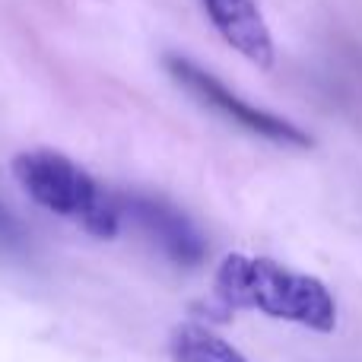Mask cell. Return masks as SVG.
Listing matches in <instances>:
<instances>
[{
	"label": "cell",
	"mask_w": 362,
	"mask_h": 362,
	"mask_svg": "<svg viewBox=\"0 0 362 362\" xmlns=\"http://www.w3.org/2000/svg\"><path fill=\"white\" fill-rule=\"evenodd\" d=\"M169 356L172 362H248V356L229 340L194 321H185L169 334Z\"/></svg>",
	"instance_id": "cell-6"
},
{
	"label": "cell",
	"mask_w": 362,
	"mask_h": 362,
	"mask_svg": "<svg viewBox=\"0 0 362 362\" xmlns=\"http://www.w3.org/2000/svg\"><path fill=\"white\" fill-rule=\"evenodd\" d=\"M25 245H29V235H25L23 223L0 204V251L19 255V251H25Z\"/></svg>",
	"instance_id": "cell-7"
},
{
	"label": "cell",
	"mask_w": 362,
	"mask_h": 362,
	"mask_svg": "<svg viewBox=\"0 0 362 362\" xmlns=\"http://www.w3.org/2000/svg\"><path fill=\"white\" fill-rule=\"evenodd\" d=\"M210 16L213 29L223 35L229 48H235L251 64L270 70L274 67V35H270L264 13L255 0H200Z\"/></svg>",
	"instance_id": "cell-5"
},
{
	"label": "cell",
	"mask_w": 362,
	"mask_h": 362,
	"mask_svg": "<svg viewBox=\"0 0 362 362\" xmlns=\"http://www.w3.org/2000/svg\"><path fill=\"white\" fill-rule=\"evenodd\" d=\"M121 200V219L131 216V223L178 267H197L206 255V242L200 229L169 204L165 197L153 194H124Z\"/></svg>",
	"instance_id": "cell-4"
},
{
	"label": "cell",
	"mask_w": 362,
	"mask_h": 362,
	"mask_svg": "<svg viewBox=\"0 0 362 362\" xmlns=\"http://www.w3.org/2000/svg\"><path fill=\"white\" fill-rule=\"evenodd\" d=\"M165 70H169V76L194 102H200L204 108L216 112L219 118H226L229 124L242 127V131L255 134V137H261V140H270V144H280V146H296V150L312 146V137H308L299 124H293V121L280 118V115H274V112L255 108L238 93H232L223 80H216L210 70L197 67V64L187 61V57L169 54L165 57Z\"/></svg>",
	"instance_id": "cell-3"
},
{
	"label": "cell",
	"mask_w": 362,
	"mask_h": 362,
	"mask_svg": "<svg viewBox=\"0 0 362 362\" xmlns=\"http://www.w3.org/2000/svg\"><path fill=\"white\" fill-rule=\"evenodd\" d=\"M216 296L229 308H251L318 334L337 327V302L331 289L318 276L283 267L270 257L229 255L216 270Z\"/></svg>",
	"instance_id": "cell-1"
},
{
	"label": "cell",
	"mask_w": 362,
	"mask_h": 362,
	"mask_svg": "<svg viewBox=\"0 0 362 362\" xmlns=\"http://www.w3.org/2000/svg\"><path fill=\"white\" fill-rule=\"evenodd\" d=\"M19 187L48 213L76 223L95 238H115L121 229V200L83 165L54 150H29L13 159Z\"/></svg>",
	"instance_id": "cell-2"
}]
</instances>
